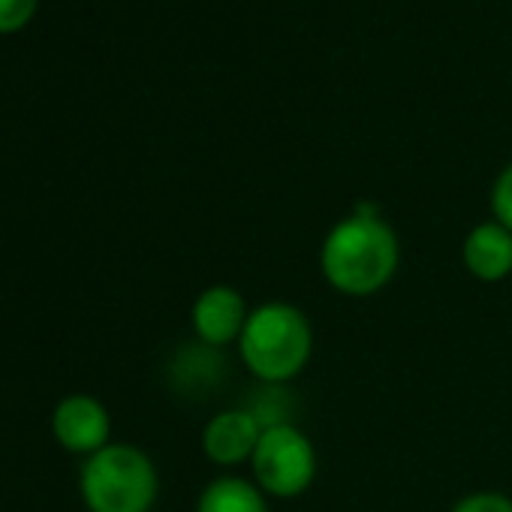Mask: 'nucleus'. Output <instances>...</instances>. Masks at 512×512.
<instances>
[{
    "instance_id": "f03ea898",
    "label": "nucleus",
    "mask_w": 512,
    "mask_h": 512,
    "mask_svg": "<svg viewBox=\"0 0 512 512\" xmlns=\"http://www.w3.org/2000/svg\"><path fill=\"white\" fill-rule=\"evenodd\" d=\"M314 350V329L296 305L269 302L253 308L238 338V353L253 377L287 383L305 371Z\"/></svg>"
},
{
    "instance_id": "423d86ee",
    "label": "nucleus",
    "mask_w": 512,
    "mask_h": 512,
    "mask_svg": "<svg viewBox=\"0 0 512 512\" xmlns=\"http://www.w3.org/2000/svg\"><path fill=\"white\" fill-rule=\"evenodd\" d=\"M247 317H250V308H247L244 296L226 284H214V287L202 290L190 311L193 332L211 347H226V344L238 341L247 326Z\"/></svg>"
},
{
    "instance_id": "9b49d317",
    "label": "nucleus",
    "mask_w": 512,
    "mask_h": 512,
    "mask_svg": "<svg viewBox=\"0 0 512 512\" xmlns=\"http://www.w3.org/2000/svg\"><path fill=\"white\" fill-rule=\"evenodd\" d=\"M40 0H0V34H13L25 28L34 13H37Z\"/></svg>"
},
{
    "instance_id": "f257e3e1",
    "label": "nucleus",
    "mask_w": 512,
    "mask_h": 512,
    "mask_svg": "<svg viewBox=\"0 0 512 512\" xmlns=\"http://www.w3.org/2000/svg\"><path fill=\"white\" fill-rule=\"evenodd\" d=\"M398 260L401 250L395 229L368 208L338 220L320 247L323 278L329 287L353 299L380 293L395 278Z\"/></svg>"
},
{
    "instance_id": "6e6552de",
    "label": "nucleus",
    "mask_w": 512,
    "mask_h": 512,
    "mask_svg": "<svg viewBox=\"0 0 512 512\" xmlns=\"http://www.w3.org/2000/svg\"><path fill=\"white\" fill-rule=\"evenodd\" d=\"M461 260H464V269L482 284H497L509 278L512 275V232L497 220H485L473 226L461 244Z\"/></svg>"
},
{
    "instance_id": "f8f14e48",
    "label": "nucleus",
    "mask_w": 512,
    "mask_h": 512,
    "mask_svg": "<svg viewBox=\"0 0 512 512\" xmlns=\"http://www.w3.org/2000/svg\"><path fill=\"white\" fill-rule=\"evenodd\" d=\"M452 512H512V500L500 491H473L461 497Z\"/></svg>"
},
{
    "instance_id": "1a4fd4ad",
    "label": "nucleus",
    "mask_w": 512,
    "mask_h": 512,
    "mask_svg": "<svg viewBox=\"0 0 512 512\" xmlns=\"http://www.w3.org/2000/svg\"><path fill=\"white\" fill-rule=\"evenodd\" d=\"M196 512H269V500L256 482L241 476H220L202 488Z\"/></svg>"
},
{
    "instance_id": "39448f33",
    "label": "nucleus",
    "mask_w": 512,
    "mask_h": 512,
    "mask_svg": "<svg viewBox=\"0 0 512 512\" xmlns=\"http://www.w3.org/2000/svg\"><path fill=\"white\" fill-rule=\"evenodd\" d=\"M52 434L64 449L76 455H94L103 446H109L112 419L97 398L70 395L52 413Z\"/></svg>"
},
{
    "instance_id": "0eeeda50",
    "label": "nucleus",
    "mask_w": 512,
    "mask_h": 512,
    "mask_svg": "<svg viewBox=\"0 0 512 512\" xmlns=\"http://www.w3.org/2000/svg\"><path fill=\"white\" fill-rule=\"evenodd\" d=\"M263 425L247 410H223L202 431V449L217 467H238L253 458Z\"/></svg>"
},
{
    "instance_id": "20e7f679",
    "label": "nucleus",
    "mask_w": 512,
    "mask_h": 512,
    "mask_svg": "<svg viewBox=\"0 0 512 512\" xmlns=\"http://www.w3.org/2000/svg\"><path fill=\"white\" fill-rule=\"evenodd\" d=\"M253 482L272 497H299L311 488L317 476V452L314 443L287 422L266 425L250 458Z\"/></svg>"
},
{
    "instance_id": "7ed1b4c3",
    "label": "nucleus",
    "mask_w": 512,
    "mask_h": 512,
    "mask_svg": "<svg viewBox=\"0 0 512 512\" xmlns=\"http://www.w3.org/2000/svg\"><path fill=\"white\" fill-rule=\"evenodd\" d=\"M160 476L154 461L127 443H109L82 467V500L88 512H151Z\"/></svg>"
},
{
    "instance_id": "9d476101",
    "label": "nucleus",
    "mask_w": 512,
    "mask_h": 512,
    "mask_svg": "<svg viewBox=\"0 0 512 512\" xmlns=\"http://www.w3.org/2000/svg\"><path fill=\"white\" fill-rule=\"evenodd\" d=\"M491 211H494V220L512 232V163L497 175L491 187Z\"/></svg>"
}]
</instances>
